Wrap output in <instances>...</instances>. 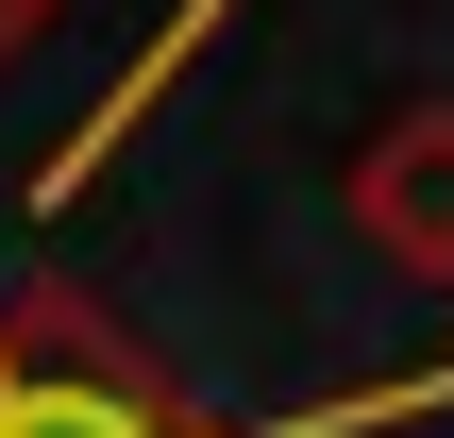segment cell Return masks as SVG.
Returning <instances> with one entry per match:
<instances>
[{"label":"cell","instance_id":"6da1fadb","mask_svg":"<svg viewBox=\"0 0 454 438\" xmlns=\"http://www.w3.org/2000/svg\"><path fill=\"white\" fill-rule=\"evenodd\" d=\"M0 438H219L185 422V388L67 287H17L0 304Z\"/></svg>","mask_w":454,"mask_h":438},{"label":"cell","instance_id":"7a4b0ae2","mask_svg":"<svg viewBox=\"0 0 454 438\" xmlns=\"http://www.w3.org/2000/svg\"><path fill=\"white\" fill-rule=\"evenodd\" d=\"M337 219H354L387 270L454 287V101H387V118L354 135V169H337Z\"/></svg>","mask_w":454,"mask_h":438},{"label":"cell","instance_id":"3957f363","mask_svg":"<svg viewBox=\"0 0 454 438\" xmlns=\"http://www.w3.org/2000/svg\"><path fill=\"white\" fill-rule=\"evenodd\" d=\"M219 17H236V0H168V34H152V51H135V68H118L101 101H84V135H67L51 169H34V203H84V186L118 169V135H135V118H168V84H185V68L219 51Z\"/></svg>","mask_w":454,"mask_h":438},{"label":"cell","instance_id":"277c9868","mask_svg":"<svg viewBox=\"0 0 454 438\" xmlns=\"http://www.w3.org/2000/svg\"><path fill=\"white\" fill-rule=\"evenodd\" d=\"M387 422H454V354L371 371V388H337V405H303V422H219V438H387Z\"/></svg>","mask_w":454,"mask_h":438},{"label":"cell","instance_id":"5b68a950","mask_svg":"<svg viewBox=\"0 0 454 438\" xmlns=\"http://www.w3.org/2000/svg\"><path fill=\"white\" fill-rule=\"evenodd\" d=\"M51 17H67V0H0V68H17V51H34Z\"/></svg>","mask_w":454,"mask_h":438}]
</instances>
